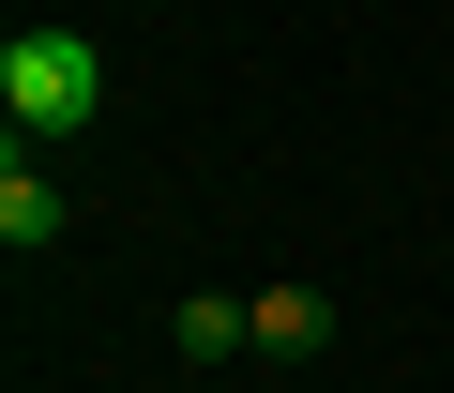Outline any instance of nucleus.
Returning a JSON list of instances; mask_svg holds the SVG:
<instances>
[{"label": "nucleus", "mask_w": 454, "mask_h": 393, "mask_svg": "<svg viewBox=\"0 0 454 393\" xmlns=\"http://www.w3.org/2000/svg\"><path fill=\"white\" fill-rule=\"evenodd\" d=\"M0 121H16L31 151L91 136V121H106V46H91V31H61V16H31L16 46H0Z\"/></svg>", "instance_id": "1"}, {"label": "nucleus", "mask_w": 454, "mask_h": 393, "mask_svg": "<svg viewBox=\"0 0 454 393\" xmlns=\"http://www.w3.org/2000/svg\"><path fill=\"white\" fill-rule=\"evenodd\" d=\"M61 227H76V196H61V181H46V151L16 136V151H0V243H16V258H46Z\"/></svg>", "instance_id": "2"}, {"label": "nucleus", "mask_w": 454, "mask_h": 393, "mask_svg": "<svg viewBox=\"0 0 454 393\" xmlns=\"http://www.w3.org/2000/svg\"><path fill=\"white\" fill-rule=\"evenodd\" d=\"M167 348H182V363H227V348H258V303H227V288H182V303H167Z\"/></svg>", "instance_id": "3"}, {"label": "nucleus", "mask_w": 454, "mask_h": 393, "mask_svg": "<svg viewBox=\"0 0 454 393\" xmlns=\"http://www.w3.org/2000/svg\"><path fill=\"white\" fill-rule=\"evenodd\" d=\"M258 348H273V363H318V348H333V303H318V288H258Z\"/></svg>", "instance_id": "4"}]
</instances>
